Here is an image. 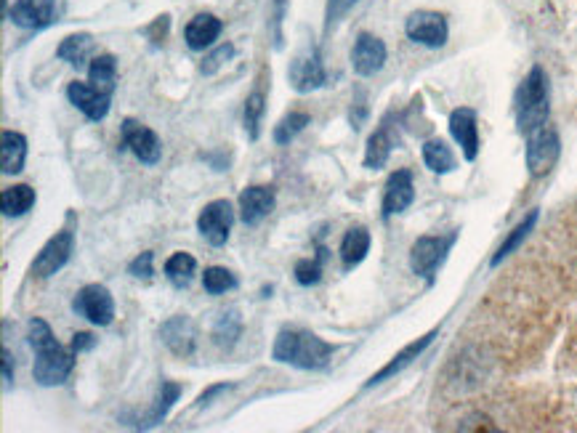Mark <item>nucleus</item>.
Listing matches in <instances>:
<instances>
[{"label": "nucleus", "mask_w": 577, "mask_h": 433, "mask_svg": "<svg viewBox=\"0 0 577 433\" xmlns=\"http://www.w3.org/2000/svg\"><path fill=\"white\" fill-rule=\"evenodd\" d=\"M27 343L35 351V364H32V375L40 386H62L70 378L72 367H75V351H67L59 346L51 333V327L43 319H30L27 325Z\"/></svg>", "instance_id": "1"}, {"label": "nucleus", "mask_w": 577, "mask_h": 433, "mask_svg": "<svg viewBox=\"0 0 577 433\" xmlns=\"http://www.w3.org/2000/svg\"><path fill=\"white\" fill-rule=\"evenodd\" d=\"M333 354H336V346H330L317 333H309L301 327L280 330L272 348L274 362L290 364L298 370H325Z\"/></svg>", "instance_id": "2"}, {"label": "nucleus", "mask_w": 577, "mask_h": 433, "mask_svg": "<svg viewBox=\"0 0 577 433\" xmlns=\"http://www.w3.org/2000/svg\"><path fill=\"white\" fill-rule=\"evenodd\" d=\"M514 107L516 125H519V133H524V136H530L538 128L548 125L551 104H548V78L543 67H532L530 75L522 80V86L516 91Z\"/></svg>", "instance_id": "3"}, {"label": "nucleus", "mask_w": 577, "mask_h": 433, "mask_svg": "<svg viewBox=\"0 0 577 433\" xmlns=\"http://www.w3.org/2000/svg\"><path fill=\"white\" fill-rule=\"evenodd\" d=\"M559 152H562V141H559V133L551 125H543L535 133H530L527 136V168H530V176H548V173L554 171Z\"/></svg>", "instance_id": "4"}, {"label": "nucleus", "mask_w": 577, "mask_h": 433, "mask_svg": "<svg viewBox=\"0 0 577 433\" xmlns=\"http://www.w3.org/2000/svg\"><path fill=\"white\" fill-rule=\"evenodd\" d=\"M72 309L80 317H86L91 325L96 327H107L112 325V319H115V298L104 285H86L80 287L78 295H75V301H72Z\"/></svg>", "instance_id": "5"}, {"label": "nucleus", "mask_w": 577, "mask_h": 433, "mask_svg": "<svg viewBox=\"0 0 577 433\" xmlns=\"http://www.w3.org/2000/svg\"><path fill=\"white\" fill-rule=\"evenodd\" d=\"M290 88L296 93H312L328 83V72H325V62H322L320 48H306L304 54H298L290 62L288 70Z\"/></svg>", "instance_id": "6"}, {"label": "nucleus", "mask_w": 577, "mask_h": 433, "mask_svg": "<svg viewBox=\"0 0 577 433\" xmlns=\"http://www.w3.org/2000/svg\"><path fill=\"white\" fill-rule=\"evenodd\" d=\"M72 250H75V232H72V229L56 232L54 237L40 248L35 261H32V274L40 279L54 277L56 271H62L64 266H67V261L72 258Z\"/></svg>", "instance_id": "7"}, {"label": "nucleus", "mask_w": 577, "mask_h": 433, "mask_svg": "<svg viewBox=\"0 0 577 433\" xmlns=\"http://www.w3.org/2000/svg\"><path fill=\"white\" fill-rule=\"evenodd\" d=\"M234 224V210L229 200H213L208 202L203 210H200V218H197V229L205 237L208 245L213 248H224L229 242V234H232Z\"/></svg>", "instance_id": "8"}, {"label": "nucleus", "mask_w": 577, "mask_h": 433, "mask_svg": "<svg viewBox=\"0 0 577 433\" xmlns=\"http://www.w3.org/2000/svg\"><path fill=\"white\" fill-rule=\"evenodd\" d=\"M407 38L426 48H442L450 38L447 19L439 11H413L405 22Z\"/></svg>", "instance_id": "9"}, {"label": "nucleus", "mask_w": 577, "mask_h": 433, "mask_svg": "<svg viewBox=\"0 0 577 433\" xmlns=\"http://www.w3.org/2000/svg\"><path fill=\"white\" fill-rule=\"evenodd\" d=\"M120 131H123V141L125 147L131 149L136 160H141L144 165H157L160 163V157H163V144L157 139V133L147 125H141L139 120H133V117H125L123 125H120Z\"/></svg>", "instance_id": "10"}, {"label": "nucleus", "mask_w": 577, "mask_h": 433, "mask_svg": "<svg viewBox=\"0 0 577 433\" xmlns=\"http://www.w3.org/2000/svg\"><path fill=\"white\" fill-rule=\"evenodd\" d=\"M386 56L389 51L381 38H375L370 32H359L351 48V70L357 72L359 78H373L375 72L383 70Z\"/></svg>", "instance_id": "11"}, {"label": "nucleus", "mask_w": 577, "mask_h": 433, "mask_svg": "<svg viewBox=\"0 0 577 433\" xmlns=\"http://www.w3.org/2000/svg\"><path fill=\"white\" fill-rule=\"evenodd\" d=\"M8 19L22 30H46L56 19V0H16Z\"/></svg>", "instance_id": "12"}, {"label": "nucleus", "mask_w": 577, "mask_h": 433, "mask_svg": "<svg viewBox=\"0 0 577 433\" xmlns=\"http://www.w3.org/2000/svg\"><path fill=\"white\" fill-rule=\"evenodd\" d=\"M447 250H450V240H445V237H421V240H415L413 250H410V269L418 277L431 279L434 271L445 261Z\"/></svg>", "instance_id": "13"}, {"label": "nucleus", "mask_w": 577, "mask_h": 433, "mask_svg": "<svg viewBox=\"0 0 577 433\" xmlns=\"http://www.w3.org/2000/svg\"><path fill=\"white\" fill-rule=\"evenodd\" d=\"M160 338L173 354L184 356V359H189L197 351V325L187 314L165 319L163 327H160Z\"/></svg>", "instance_id": "14"}, {"label": "nucleus", "mask_w": 577, "mask_h": 433, "mask_svg": "<svg viewBox=\"0 0 577 433\" xmlns=\"http://www.w3.org/2000/svg\"><path fill=\"white\" fill-rule=\"evenodd\" d=\"M67 99H70V104H75L88 120H94V123H99V120L110 115V93L96 91L91 83H83V80H72L70 86H67Z\"/></svg>", "instance_id": "15"}, {"label": "nucleus", "mask_w": 577, "mask_h": 433, "mask_svg": "<svg viewBox=\"0 0 577 433\" xmlns=\"http://www.w3.org/2000/svg\"><path fill=\"white\" fill-rule=\"evenodd\" d=\"M413 200H415L413 173L410 171L391 173L389 181H386V189H383V218L405 213V210L413 205Z\"/></svg>", "instance_id": "16"}, {"label": "nucleus", "mask_w": 577, "mask_h": 433, "mask_svg": "<svg viewBox=\"0 0 577 433\" xmlns=\"http://www.w3.org/2000/svg\"><path fill=\"white\" fill-rule=\"evenodd\" d=\"M277 205L272 186H248L240 192V218L245 226L261 224Z\"/></svg>", "instance_id": "17"}, {"label": "nucleus", "mask_w": 577, "mask_h": 433, "mask_svg": "<svg viewBox=\"0 0 577 433\" xmlns=\"http://www.w3.org/2000/svg\"><path fill=\"white\" fill-rule=\"evenodd\" d=\"M450 133L461 144L463 157H466L468 163H474L476 155H479V125H476L474 109H455L453 115H450Z\"/></svg>", "instance_id": "18"}, {"label": "nucleus", "mask_w": 577, "mask_h": 433, "mask_svg": "<svg viewBox=\"0 0 577 433\" xmlns=\"http://www.w3.org/2000/svg\"><path fill=\"white\" fill-rule=\"evenodd\" d=\"M224 22L216 14H197L189 19L187 30H184V40L192 51H205L219 40Z\"/></svg>", "instance_id": "19"}, {"label": "nucleus", "mask_w": 577, "mask_h": 433, "mask_svg": "<svg viewBox=\"0 0 577 433\" xmlns=\"http://www.w3.org/2000/svg\"><path fill=\"white\" fill-rule=\"evenodd\" d=\"M434 338H437V330H431L429 335H423V338H418L415 343H410V346H407L405 351H399V354L394 356V359H391V362L386 364V367H383L381 372H375L373 378L367 380V388L378 386V383H383V380L394 378L397 372H402L405 367H410V364H413V359H418V356H421L423 351H426V348L431 346V343H434Z\"/></svg>", "instance_id": "20"}, {"label": "nucleus", "mask_w": 577, "mask_h": 433, "mask_svg": "<svg viewBox=\"0 0 577 433\" xmlns=\"http://www.w3.org/2000/svg\"><path fill=\"white\" fill-rule=\"evenodd\" d=\"M24 160H27V139L16 131L0 133V165L6 176H16L24 171Z\"/></svg>", "instance_id": "21"}, {"label": "nucleus", "mask_w": 577, "mask_h": 433, "mask_svg": "<svg viewBox=\"0 0 577 433\" xmlns=\"http://www.w3.org/2000/svg\"><path fill=\"white\" fill-rule=\"evenodd\" d=\"M394 136H391V125L389 120H383V125L378 128V131L367 139V147H365V168L367 171H378V168H383L386 165V160H389L391 149H394Z\"/></svg>", "instance_id": "22"}, {"label": "nucleus", "mask_w": 577, "mask_h": 433, "mask_svg": "<svg viewBox=\"0 0 577 433\" xmlns=\"http://www.w3.org/2000/svg\"><path fill=\"white\" fill-rule=\"evenodd\" d=\"M367 253H370V232L365 226H351L349 232L344 234L341 240V261H344V269H354L359 263L365 261Z\"/></svg>", "instance_id": "23"}, {"label": "nucleus", "mask_w": 577, "mask_h": 433, "mask_svg": "<svg viewBox=\"0 0 577 433\" xmlns=\"http://www.w3.org/2000/svg\"><path fill=\"white\" fill-rule=\"evenodd\" d=\"M35 200H38V194H35L32 186L14 184L3 189V194H0V210H3L6 218H19L24 216L27 210H32Z\"/></svg>", "instance_id": "24"}, {"label": "nucleus", "mask_w": 577, "mask_h": 433, "mask_svg": "<svg viewBox=\"0 0 577 433\" xmlns=\"http://www.w3.org/2000/svg\"><path fill=\"white\" fill-rule=\"evenodd\" d=\"M88 83L102 93H115L117 86V59L112 54L94 56V62L88 67Z\"/></svg>", "instance_id": "25"}, {"label": "nucleus", "mask_w": 577, "mask_h": 433, "mask_svg": "<svg viewBox=\"0 0 577 433\" xmlns=\"http://www.w3.org/2000/svg\"><path fill=\"white\" fill-rule=\"evenodd\" d=\"M94 54V38L88 32H78V35H70L64 38L56 48V56L62 62L72 64V67H83L88 62V56Z\"/></svg>", "instance_id": "26"}, {"label": "nucleus", "mask_w": 577, "mask_h": 433, "mask_svg": "<svg viewBox=\"0 0 577 433\" xmlns=\"http://www.w3.org/2000/svg\"><path fill=\"white\" fill-rule=\"evenodd\" d=\"M423 163H426V168L434 173H450L455 171V165H458V160H455L453 149L447 147L445 141L442 139H431L423 144Z\"/></svg>", "instance_id": "27"}, {"label": "nucleus", "mask_w": 577, "mask_h": 433, "mask_svg": "<svg viewBox=\"0 0 577 433\" xmlns=\"http://www.w3.org/2000/svg\"><path fill=\"white\" fill-rule=\"evenodd\" d=\"M179 396H181L179 383H173V380H163V386H160V391H157L155 407H152V412H149L147 420H144L141 426L149 428V426H157V423H163V420L168 418V412L173 410V404L179 402Z\"/></svg>", "instance_id": "28"}, {"label": "nucleus", "mask_w": 577, "mask_h": 433, "mask_svg": "<svg viewBox=\"0 0 577 433\" xmlns=\"http://www.w3.org/2000/svg\"><path fill=\"white\" fill-rule=\"evenodd\" d=\"M306 125H312V115L309 112H288V115L282 117L280 123L274 125V144H290L293 139H298L301 133L306 131Z\"/></svg>", "instance_id": "29"}, {"label": "nucleus", "mask_w": 577, "mask_h": 433, "mask_svg": "<svg viewBox=\"0 0 577 433\" xmlns=\"http://www.w3.org/2000/svg\"><path fill=\"white\" fill-rule=\"evenodd\" d=\"M195 274L197 261L195 256H189V253H173V256L165 261V277L171 279L173 287H187Z\"/></svg>", "instance_id": "30"}, {"label": "nucleus", "mask_w": 577, "mask_h": 433, "mask_svg": "<svg viewBox=\"0 0 577 433\" xmlns=\"http://www.w3.org/2000/svg\"><path fill=\"white\" fill-rule=\"evenodd\" d=\"M264 109H266V93L264 86H258L256 91L245 99V133H248L250 141H256L258 133H261V117H264Z\"/></svg>", "instance_id": "31"}, {"label": "nucleus", "mask_w": 577, "mask_h": 433, "mask_svg": "<svg viewBox=\"0 0 577 433\" xmlns=\"http://www.w3.org/2000/svg\"><path fill=\"white\" fill-rule=\"evenodd\" d=\"M242 335V317L240 311H227V314H221V319L213 327V341L219 343V346L232 348L237 343V338Z\"/></svg>", "instance_id": "32"}, {"label": "nucleus", "mask_w": 577, "mask_h": 433, "mask_svg": "<svg viewBox=\"0 0 577 433\" xmlns=\"http://www.w3.org/2000/svg\"><path fill=\"white\" fill-rule=\"evenodd\" d=\"M535 221H538V210H532L530 216L524 218L522 224L516 226L514 232L508 234V240L503 242V245H500L498 253H495V258H492V266H498V263L506 261V258L511 256V253H514V250L519 248V245H522L524 240H527V234L532 232V226H535Z\"/></svg>", "instance_id": "33"}, {"label": "nucleus", "mask_w": 577, "mask_h": 433, "mask_svg": "<svg viewBox=\"0 0 577 433\" xmlns=\"http://www.w3.org/2000/svg\"><path fill=\"white\" fill-rule=\"evenodd\" d=\"M203 287L205 293L224 295L237 287V277H234L229 269H224V266H211V269H205L203 274Z\"/></svg>", "instance_id": "34"}, {"label": "nucleus", "mask_w": 577, "mask_h": 433, "mask_svg": "<svg viewBox=\"0 0 577 433\" xmlns=\"http://www.w3.org/2000/svg\"><path fill=\"white\" fill-rule=\"evenodd\" d=\"M322 258H325V248H320L317 258H304L296 263V282L301 287H312L322 279Z\"/></svg>", "instance_id": "35"}, {"label": "nucleus", "mask_w": 577, "mask_h": 433, "mask_svg": "<svg viewBox=\"0 0 577 433\" xmlns=\"http://www.w3.org/2000/svg\"><path fill=\"white\" fill-rule=\"evenodd\" d=\"M234 54H237V48H234L232 43H224V46L213 48L211 54L203 59V64H200V72H203V75H216Z\"/></svg>", "instance_id": "36"}, {"label": "nucleus", "mask_w": 577, "mask_h": 433, "mask_svg": "<svg viewBox=\"0 0 577 433\" xmlns=\"http://www.w3.org/2000/svg\"><path fill=\"white\" fill-rule=\"evenodd\" d=\"M354 3H359V0H328V11H325V32L333 30L338 19H341V16L354 6Z\"/></svg>", "instance_id": "37"}, {"label": "nucleus", "mask_w": 577, "mask_h": 433, "mask_svg": "<svg viewBox=\"0 0 577 433\" xmlns=\"http://www.w3.org/2000/svg\"><path fill=\"white\" fill-rule=\"evenodd\" d=\"M288 0H272V38L274 48H282V22H285Z\"/></svg>", "instance_id": "38"}, {"label": "nucleus", "mask_w": 577, "mask_h": 433, "mask_svg": "<svg viewBox=\"0 0 577 433\" xmlns=\"http://www.w3.org/2000/svg\"><path fill=\"white\" fill-rule=\"evenodd\" d=\"M152 261H155V253H141L139 258H133L131 266H128V274H133V277L139 279H149L152 274H155V269H152Z\"/></svg>", "instance_id": "39"}, {"label": "nucleus", "mask_w": 577, "mask_h": 433, "mask_svg": "<svg viewBox=\"0 0 577 433\" xmlns=\"http://www.w3.org/2000/svg\"><path fill=\"white\" fill-rule=\"evenodd\" d=\"M168 27H171V16H168V14L157 16L155 22H152V27H149V30H147L149 40H152V43H157V46H160V43H163V40H165V35H168Z\"/></svg>", "instance_id": "40"}, {"label": "nucleus", "mask_w": 577, "mask_h": 433, "mask_svg": "<svg viewBox=\"0 0 577 433\" xmlns=\"http://www.w3.org/2000/svg\"><path fill=\"white\" fill-rule=\"evenodd\" d=\"M229 388H232V383H219V386H211L208 391H203L200 394V399H197V407H208V404H213V399L221 394H227Z\"/></svg>", "instance_id": "41"}, {"label": "nucleus", "mask_w": 577, "mask_h": 433, "mask_svg": "<svg viewBox=\"0 0 577 433\" xmlns=\"http://www.w3.org/2000/svg\"><path fill=\"white\" fill-rule=\"evenodd\" d=\"M365 115H367L365 96H359L357 104H351V112H349L351 128H362V123H365Z\"/></svg>", "instance_id": "42"}, {"label": "nucleus", "mask_w": 577, "mask_h": 433, "mask_svg": "<svg viewBox=\"0 0 577 433\" xmlns=\"http://www.w3.org/2000/svg\"><path fill=\"white\" fill-rule=\"evenodd\" d=\"M96 346V338L91 333H75L72 335V351L80 354V351H91Z\"/></svg>", "instance_id": "43"}, {"label": "nucleus", "mask_w": 577, "mask_h": 433, "mask_svg": "<svg viewBox=\"0 0 577 433\" xmlns=\"http://www.w3.org/2000/svg\"><path fill=\"white\" fill-rule=\"evenodd\" d=\"M3 383H6V388L14 383V356L8 348H3Z\"/></svg>", "instance_id": "44"}]
</instances>
